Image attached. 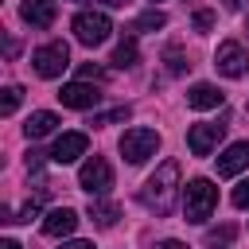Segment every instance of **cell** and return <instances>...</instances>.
I'll return each mask as SVG.
<instances>
[{
	"label": "cell",
	"mask_w": 249,
	"mask_h": 249,
	"mask_svg": "<svg viewBox=\"0 0 249 249\" xmlns=\"http://www.w3.org/2000/svg\"><path fill=\"white\" fill-rule=\"evenodd\" d=\"M58 101H62L66 109H93V105L101 101V93H97L89 82H70V86H62Z\"/></svg>",
	"instance_id": "cell-10"
},
{
	"label": "cell",
	"mask_w": 249,
	"mask_h": 249,
	"mask_svg": "<svg viewBox=\"0 0 249 249\" xmlns=\"http://www.w3.org/2000/svg\"><path fill=\"white\" fill-rule=\"evenodd\" d=\"M230 198H233V206H241V210H245V206H249V179H241V183L233 187V195H230Z\"/></svg>",
	"instance_id": "cell-21"
},
{
	"label": "cell",
	"mask_w": 249,
	"mask_h": 249,
	"mask_svg": "<svg viewBox=\"0 0 249 249\" xmlns=\"http://www.w3.org/2000/svg\"><path fill=\"white\" fill-rule=\"evenodd\" d=\"M86 148H89V136L86 132H62L54 140V148H51V160L54 163H74L78 156H86Z\"/></svg>",
	"instance_id": "cell-9"
},
{
	"label": "cell",
	"mask_w": 249,
	"mask_h": 249,
	"mask_svg": "<svg viewBox=\"0 0 249 249\" xmlns=\"http://www.w3.org/2000/svg\"><path fill=\"white\" fill-rule=\"evenodd\" d=\"M156 152H160V132H156V128H144V124L124 128V136H121V156H124L128 163H144V160H152Z\"/></svg>",
	"instance_id": "cell-3"
},
{
	"label": "cell",
	"mask_w": 249,
	"mask_h": 249,
	"mask_svg": "<svg viewBox=\"0 0 249 249\" xmlns=\"http://www.w3.org/2000/svg\"><path fill=\"white\" fill-rule=\"evenodd\" d=\"M214 66H218V74H226V78H241V74L249 70V51H245L237 39H226V43H218Z\"/></svg>",
	"instance_id": "cell-7"
},
{
	"label": "cell",
	"mask_w": 249,
	"mask_h": 249,
	"mask_svg": "<svg viewBox=\"0 0 249 249\" xmlns=\"http://www.w3.org/2000/svg\"><path fill=\"white\" fill-rule=\"evenodd\" d=\"M117 218H121V206H117V202H101V198H93V202H89V222H93V226L113 230V226H117Z\"/></svg>",
	"instance_id": "cell-16"
},
{
	"label": "cell",
	"mask_w": 249,
	"mask_h": 249,
	"mask_svg": "<svg viewBox=\"0 0 249 249\" xmlns=\"http://www.w3.org/2000/svg\"><path fill=\"white\" fill-rule=\"evenodd\" d=\"M54 128H58V117H54L51 109H39V113H31V117H27L23 136H27V140H43V136H51Z\"/></svg>",
	"instance_id": "cell-14"
},
{
	"label": "cell",
	"mask_w": 249,
	"mask_h": 249,
	"mask_svg": "<svg viewBox=\"0 0 249 249\" xmlns=\"http://www.w3.org/2000/svg\"><path fill=\"white\" fill-rule=\"evenodd\" d=\"M187 105H191V109H218V105H222V89L210 86V82H198V86H191Z\"/></svg>",
	"instance_id": "cell-15"
},
{
	"label": "cell",
	"mask_w": 249,
	"mask_h": 249,
	"mask_svg": "<svg viewBox=\"0 0 249 249\" xmlns=\"http://www.w3.org/2000/svg\"><path fill=\"white\" fill-rule=\"evenodd\" d=\"M140 202L152 210V214H171L175 210V202H179V163L175 160H163L152 175H148V183L140 187Z\"/></svg>",
	"instance_id": "cell-1"
},
{
	"label": "cell",
	"mask_w": 249,
	"mask_h": 249,
	"mask_svg": "<svg viewBox=\"0 0 249 249\" xmlns=\"http://www.w3.org/2000/svg\"><path fill=\"white\" fill-rule=\"evenodd\" d=\"M222 132H226V124H210V121H198V124H191V132H187V148H191L195 156H210V152L218 148Z\"/></svg>",
	"instance_id": "cell-8"
},
{
	"label": "cell",
	"mask_w": 249,
	"mask_h": 249,
	"mask_svg": "<svg viewBox=\"0 0 249 249\" xmlns=\"http://www.w3.org/2000/svg\"><path fill=\"white\" fill-rule=\"evenodd\" d=\"M152 4H156V0H152Z\"/></svg>",
	"instance_id": "cell-32"
},
{
	"label": "cell",
	"mask_w": 249,
	"mask_h": 249,
	"mask_svg": "<svg viewBox=\"0 0 249 249\" xmlns=\"http://www.w3.org/2000/svg\"><path fill=\"white\" fill-rule=\"evenodd\" d=\"M58 249H93V241H82V237H70V241H62Z\"/></svg>",
	"instance_id": "cell-27"
},
{
	"label": "cell",
	"mask_w": 249,
	"mask_h": 249,
	"mask_svg": "<svg viewBox=\"0 0 249 249\" xmlns=\"http://www.w3.org/2000/svg\"><path fill=\"white\" fill-rule=\"evenodd\" d=\"M222 249H226V245H222Z\"/></svg>",
	"instance_id": "cell-31"
},
{
	"label": "cell",
	"mask_w": 249,
	"mask_h": 249,
	"mask_svg": "<svg viewBox=\"0 0 249 249\" xmlns=\"http://www.w3.org/2000/svg\"><path fill=\"white\" fill-rule=\"evenodd\" d=\"M0 249H23V245H19V241H12V237H8V241H0Z\"/></svg>",
	"instance_id": "cell-30"
},
{
	"label": "cell",
	"mask_w": 249,
	"mask_h": 249,
	"mask_svg": "<svg viewBox=\"0 0 249 249\" xmlns=\"http://www.w3.org/2000/svg\"><path fill=\"white\" fill-rule=\"evenodd\" d=\"M70 27H74V39H78L82 47H101V43L113 35V19H109L105 12H78Z\"/></svg>",
	"instance_id": "cell-4"
},
{
	"label": "cell",
	"mask_w": 249,
	"mask_h": 249,
	"mask_svg": "<svg viewBox=\"0 0 249 249\" xmlns=\"http://www.w3.org/2000/svg\"><path fill=\"white\" fill-rule=\"evenodd\" d=\"M78 230V214L70 210V206H58V210H51L47 218H43V233L47 237H70Z\"/></svg>",
	"instance_id": "cell-12"
},
{
	"label": "cell",
	"mask_w": 249,
	"mask_h": 249,
	"mask_svg": "<svg viewBox=\"0 0 249 249\" xmlns=\"http://www.w3.org/2000/svg\"><path fill=\"white\" fill-rule=\"evenodd\" d=\"M19 101H23V89L19 86H4L0 89V117H12L19 109Z\"/></svg>",
	"instance_id": "cell-18"
},
{
	"label": "cell",
	"mask_w": 249,
	"mask_h": 249,
	"mask_svg": "<svg viewBox=\"0 0 249 249\" xmlns=\"http://www.w3.org/2000/svg\"><path fill=\"white\" fill-rule=\"evenodd\" d=\"M222 4H226V8H230V12H237V8H241V4H245V0H222Z\"/></svg>",
	"instance_id": "cell-29"
},
{
	"label": "cell",
	"mask_w": 249,
	"mask_h": 249,
	"mask_svg": "<svg viewBox=\"0 0 249 249\" xmlns=\"http://www.w3.org/2000/svg\"><path fill=\"white\" fill-rule=\"evenodd\" d=\"M230 237H233V230H230V226H222V230H214L206 241H210L214 249H222V245H230Z\"/></svg>",
	"instance_id": "cell-22"
},
{
	"label": "cell",
	"mask_w": 249,
	"mask_h": 249,
	"mask_svg": "<svg viewBox=\"0 0 249 249\" xmlns=\"http://www.w3.org/2000/svg\"><path fill=\"white\" fill-rule=\"evenodd\" d=\"M128 113H132L128 105H117V109H105V113H93V121H89V124H93V128H101V124H121V121H128Z\"/></svg>",
	"instance_id": "cell-19"
},
{
	"label": "cell",
	"mask_w": 249,
	"mask_h": 249,
	"mask_svg": "<svg viewBox=\"0 0 249 249\" xmlns=\"http://www.w3.org/2000/svg\"><path fill=\"white\" fill-rule=\"evenodd\" d=\"M89 78H105V70L101 66H82V78L78 82H89Z\"/></svg>",
	"instance_id": "cell-26"
},
{
	"label": "cell",
	"mask_w": 249,
	"mask_h": 249,
	"mask_svg": "<svg viewBox=\"0 0 249 249\" xmlns=\"http://www.w3.org/2000/svg\"><path fill=\"white\" fill-rule=\"evenodd\" d=\"M183 66H187V62H183V54H179V51L171 47V51H167V70H171V74H179Z\"/></svg>",
	"instance_id": "cell-24"
},
{
	"label": "cell",
	"mask_w": 249,
	"mask_h": 249,
	"mask_svg": "<svg viewBox=\"0 0 249 249\" xmlns=\"http://www.w3.org/2000/svg\"><path fill=\"white\" fill-rule=\"evenodd\" d=\"M78 187H82V191H89L93 198H101V195L113 187V167H109L101 156H89V160L78 167Z\"/></svg>",
	"instance_id": "cell-6"
},
{
	"label": "cell",
	"mask_w": 249,
	"mask_h": 249,
	"mask_svg": "<svg viewBox=\"0 0 249 249\" xmlns=\"http://www.w3.org/2000/svg\"><path fill=\"white\" fill-rule=\"evenodd\" d=\"M156 249H187V245H183V241H175V237H167V241H160Z\"/></svg>",
	"instance_id": "cell-28"
},
{
	"label": "cell",
	"mask_w": 249,
	"mask_h": 249,
	"mask_svg": "<svg viewBox=\"0 0 249 249\" xmlns=\"http://www.w3.org/2000/svg\"><path fill=\"white\" fill-rule=\"evenodd\" d=\"M245 167H249V140H237V144H230V148L218 156V175H222V179L241 175Z\"/></svg>",
	"instance_id": "cell-11"
},
{
	"label": "cell",
	"mask_w": 249,
	"mask_h": 249,
	"mask_svg": "<svg viewBox=\"0 0 249 249\" xmlns=\"http://www.w3.org/2000/svg\"><path fill=\"white\" fill-rule=\"evenodd\" d=\"M214 206H218V187L210 179H191L187 191H183V214H187V222L202 226L214 214Z\"/></svg>",
	"instance_id": "cell-2"
},
{
	"label": "cell",
	"mask_w": 249,
	"mask_h": 249,
	"mask_svg": "<svg viewBox=\"0 0 249 249\" xmlns=\"http://www.w3.org/2000/svg\"><path fill=\"white\" fill-rule=\"evenodd\" d=\"M31 66H35V74H39V78H58V74L70 66V47H66L62 39H54V43H43V47H35V54H31Z\"/></svg>",
	"instance_id": "cell-5"
},
{
	"label": "cell",
	"mask_w": 249,
	"mask_h": 249,
	"mask_svg": "<svg viewBox=\"0 0 249 249\" xmlns=\"http://www.w3.org/2000/svg\"><path fill=\"white\" fill-rule=\"evenodd\" d=\"M163 23H167V16H163L160 8H148V12L136 19V31H160Z\"/></svg>",
	"instance_id": "cell-20"
},
{
	"label": "cell",
	"mask_w": 249,
	"mask_h": 249,
	"mask_svg": "<svg viewBox=\"0 0 249 249\" xmlns=\"http://www.w3.org/2000/svg\"><path fill=\"white\" fill-rule=\"evenodd\" d=\"M35 214H39V198H31V202H27L23 210H19V218H16V222H31Z\"/></svg>",
	"instance_id": "cell-25"
},
{
	"label": "cell",
	"mask_w": 249,
	"mask_h": 249,
	"mask_svg": "<svg viewBox=\"0 0 249 249\" xmlns=\"http://www.w3.org/2000/svg\"><path fill=\"white\" fill-rule=\"evenodd\" d=\"M19 16L31 27H51L54 23V0H23L19 4Z\"/></svg>",
	"instance_id": "cell-13"
},
{
	"label": "cell",
	"mask_w": 249,
	"mask_h": 249,
	"mask_svg": "<svg viewBox=\"0 0 249 249\" xmlns=\"http://www.w3.org/2000/svg\"><path fill=\"white\" fill-rule=\"evenodd\" d=\"M195 27L198 31H210L214 27V12H195Z\"/></svg>",
	"instance_id": "cell-23"
},
{
	"label": "cell",
	"mask_w": 249,
	"mask_h": 249,
	"mask_svg": "<svg viewBox=\"0 0 249 249\" xmlns=\"http://www.w3.org/2000/svg\"><path fill=\"white\" fill-rule=\"evenodd\" d=\"M136 58H140V47H136V39H132V35H124V39L117 43V51H113V66L128 70V66H136Z\"/></svg>",
	"instance_id": "cell-17"
}]
</instances>
